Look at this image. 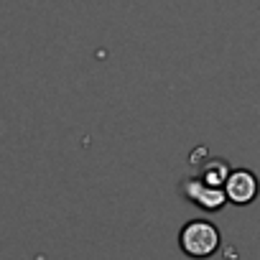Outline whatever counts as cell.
<instances>
[{
    "mask_svg": "<svg viewBox=\"0 0 260 260\" xmlns=\"http://www.w3.org/2000/svg\"><path fill=\"white\" fill-rule=\"evenodd\" d=\"M186 194L204 209H219L224 204V191L217 189V186H209V184H199V181H189L186 184Z\"/></svg>",
    "mask_w": 260,
    "mask_h": 260,
    "instance_id": "3957f363",
    "label": "cell"
},
{
    "mask_svg": "<svg viewBox=\"0 0 260 260\" xmlns=\"http://www.w3.org/2000/svg\"><path fill=\"white\" fill-rule=\"evenodd\" d=\"M224 181H227V164L214 161V164L204 171V184H209V186H219V184H224Z\"/></svg>",
    "mask_w": 260,
    "mask_h": 260,
    "instance_id": "277c9868",
    "label": "cell"
},
{
    "mask_svg": "<svg viewBox=\"0 0 260 260\" xmlns=\"http://www.w3.org/2000/svg\"><path fill=\"white\" fill-rule=\"evenodd\" d=\"M224 197L235 204H250L257 197V179L250 171H235L224 181Z\"/></svg>",
    "mask_w": 260,
    "mask_h": 260,
    "instance_id": "7a4b0ae2",
    "label": "cell"
},
{
    "mask_svg": "<svg viewBox=\"0 0 260 260\" xmlns=\"http://www.w3.org/2000/svg\"><path fill=\"white\" fill-rule=\"evenodd\" d=\"M179 245H181L184 255H189V257H197V260L209 257L219 247V230L207 219H191L189 224L181 227Z\"/></svg>",
    "mask_w": 260,
    "mask_h": 260,
    "instance_id": "6da1fadb",
    "label": "cell"
}]
</instances>
